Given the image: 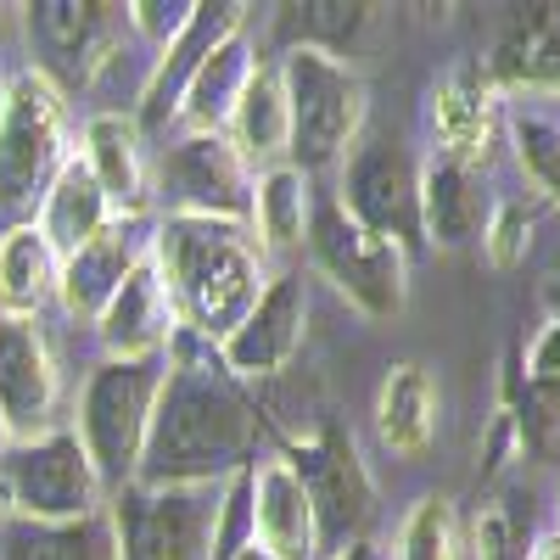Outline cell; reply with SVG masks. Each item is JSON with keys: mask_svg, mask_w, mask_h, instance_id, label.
I'll return each instance as SVG.
<instances>
[{"mask_svg": "<svg viewBox=\"0 0 560 560\" xmlns=\"http://www.w3.org/2000/svg\"><path fill=\"white\" fill-rule=\"evenodd\" d=\"M253 73H258V51H253L247 28L224 34L213 51L202 57L191 90H185L179 124H185V129H197V135H224L230 118H236V102H242V90H247Z\"/></svg>", "mask_w": 560, "mask_h": 560, "instance_id": "cell-24", "label": "cell"}, {"mask_svg": "<svg viewBox=\"0 0 560 560\" xmlns=\"http://www.w3.org/2000/svg\"><path fill=\"white\" fill-rule=\"evenodd\" d=\"M264 420L242 398L236 376L219 364V353L197 337H174L163 393L152 409V432L140 448V488H197L230 482L258 465Z\"/></svg>", "mask_w": 560, "mask_h": 560, "instance_id": "cell-1", "label": "cell"}, {"mask_svg": "<svg viewBox=\"0 0 560 560\" xmlns=\"http://www.w3.org/2000/svg\"><path fill=\"white\" fill-rule=\"evenodd\" d=\"M465 555V533L459 516L443 493L415 499V510L398 527V560H459Z\"/></svg>", "mask_w": 560, "mask_h": 560, "instance_id": "cell-30", "label": "cell"}, {"mask_svg": "<svg viewBox=\"0 0 560 560\" xmlns=\"http://www.w3.org/2000/svg\"><path fill=\"white\" fill-rule=\"evenodd\" d=\"M62 258L34 224H18L0 236V314H39L57 298Z\"/></svg>", "mask_w": 560, "mask_h": 560, "instance_id": "cell-29", "label": "cell"}, {"mask_svg": "<svg viewBox=\"0 0 560 560\" xmlns=\"http://www.w3.org/2000/svg\"><path fill=\"white\" fill-rule=\"evenodd\" d=\"M443 427V393L438 376L420 359H398L376 387V438L393 459H420L438 443Z\"/></svg>", "mask_w": 560, "mask_h": 560, "instance_id": "cell-22", "label": "cell"}, {"mask_svg": "<svg viewBox=\"0 0 560 560\" xmlns=\"http://www.w3.org/2000/svg\"><path fill=\"white\" fill-rule=\"evenodd\" d=\"M152 264L174 298L179 331L208 342L213 353L242 331V319L258 308L264 287L275 280L253 224L230 219H163Z\"/></svg>", "mask_w": 560, "mask_h": 560, "instance_id": "cell-2", "label": "cell"}, {"mask_svg": "<svg viewBox=\"0 0 560 560\" xmlns=\"http://www.w3.org/2000/svg\"><path fill=\"white\" fill-rule=\"evenodd\" d=\"M331 197L370 236H382L404 253L420 247V163L404 152V140H393V135L359 140L337 174Z\"/></svg>", "mask_w": 560, "mask_h": 560, "instance_id": "cell-11", "label": "cell"}, {"mask_svg": "<svg viewBox=\"0 0 560 560\" xmlns=\"http://www.w3.org/2000/svg\"><path fill=\"white\" fill-rule=\"evenodd\" d=\"M308 258L331 287L364 314V319H398L409 303V253L370 236L364 224H353L342 213V202L325 191L314 197V219H308Z\"/></svg>", "mask_w": 560, "mask_h": 560, "instance_id": "cell-8", "label": "cell"}, {"mask_svg": "<svg viewBox=\"0 0 560 560\" xmlns=\"http://www.w3.org/2000/svg\"><path fill=\"white\" fill-rule=\"evenodd\" d=\"M68 158V96L39 68L12 73L0 96V236L39 219Z\"/></svg>", "mask_w": 560, "mask_h": 560, "instance_id": "cell-3", "label": "cell"}, {"mask_svg": "<svg viewBox=\"0 0 560 560\" xmlns=\"http://www.w3.org/2000/svg\"><path fill=\"white\" fill-rule=\"evenodd\" d=\"M0 96H7V84H0Z\"/></svg>", "mask_w": 560, "mask_h": 560, "instance_id": "cell-39", "label": "cell"}, {"mask_svg": "<svg viewBox=\"0 0 560 560\" xmlns=\"http://www.w3.org/2000/svg\"><path fill=\"white\" fill-rule=\"evenodd\" d=\"M533 230H538V197H504L488 208V224H482V253L499 275L522 269L527 253H533Z\"/></svg>", "mask_w": 560, "mask_h": 560, "instance_id": "cell-31", "label": "cell"}, {"mask_svg": "<svg viewBox=\"0 0 560 560\" xmlns=\"http://www.w3.org/2000/svg\"><path fill=\"white\" fill-rule=\"evenodd\" d=\"M230 482L197 488H118L107 516L118 533V560H213L224 533Z\"/></svg>", "mask_w": 560, "mask_h": 560, "instance_id": "cell-7", "label": "cell"}, {"mask_svg": "<svg viewBox=\"0 0 560 560\" xmlns=\"http://www.w3.org/2000/svg\"><path fill=\"white\" fill-rule=\"evenodd\" d=\"M96 337H102V353L107 359H124V364L163 359L174 348L179 314H174V298H168V287H163V275H158L152 258L118 287V298L96 319Z\"/></svg>", "mask_w": 560, "mask_h": 560, "instance_id": "cell-19", "label": "cell"}, {"mask_svg": "<svg viewBox=\"0 0 560 560\" xmlns=\"http://www.w3.org/2000/svg\"><path fill=\"white\" fill-rule=\"evenodd\" d=\"M253 163L230 147V135L185 129L158 152L152 197H163V219H230L253 224Z\"/></svg>", "mask_w": 560, "mask_h": 560, "instance_id": "cell-10", "label": "cell"}, {"mask_svg": "<svg viewBox=\"0 0 560 560\" xmlns=\"http://www.w3.org/2000/svg\"><path fill=\"white\" fill-rule=\"evenodd\" d=\"M230 560H275V555L258 549V544H242V549H230Z\"/></svg>", "mask_w": 560, "mask_h": 560, "instance_id": "cell-37", "label": "cell"}, {"mask_svg": "<svg viewBox=\"0 0 560 560\" xmlns=\"http://www.w3.org/2000/svg\"><path fill=\"white\" fill-rule=\"evenodd\" d=\"M555 527H560V522H555Z\"/></svg>", "mask_w": 560, "mask_h": 560, "instance_id": "cell-40", "label": "cell"}, {"mask_svg": "<svg viewBox=\"0 0 560 560\" xmlns=\"http://www.w3.org/2000/svg\"><path fill=\"white\" fill-rule=\"evenodd\" d=\"M79 163L96 174V185L107 191L118 219H147L152 213V179H158V158L152 140L140 135L135 113H96L84 124V147Z\"/></svg>", "mask_w": 560, "mask_h": 560, "instance_id": "cell-18", "label": "cell"}, {"mask_svg": "<svg viewBox=\"0 0 560 560\" xmlns=\"http://www.w3.org/2000/svg\"><path fill=\"white\" fill-rule=\"evenodd\" d=\"M370 7H280V34L292 45H319V51L342 57V45L364 28Z\"/></svg>", "mask_w": 560, "mask_h": 560, "instance_id": "cell-32", "label": "cell"}, {"mask_svg": "<svg viewBox=\"0 0 560 560\" xmlns=\"http://www.w3.org/2000/svg\"><path fill=\"white\" fill-rule=\"evenodd\" d=\"M427 129H432V158H448L459 168H488L504 118H499V84L488 73V62H459L448 68L432 96H427Z\"/></svg>", "mask_w": 560, "mask_h": 560, "instance_id": "cell-14", "label": "cell"}, {"mask_svg": "<svg viewBox=\"0 0 560 560\" xmlns=\"http://www.w3.org/2000/svg\"><path fill=\"white\" fill-rule=\"evenodd\" d=\"M314 219V179L292 163H275L253 179V236L264 253H303Z\"/></svg>", "mask_w": 560, "mask_h": 560, "instance_id": "cell-28", "label": "cell"}, {"mask_svg": "<svg viewBox=\"0 0 560 560\" xmlns=\"http://www.w3.org/2000/svg\"><path fill=\"white\" fill-rule=\"evenodd\" d=\"M280 90H287V113H292V168L308 179L325 168H342L348 152L364 140L370 118V90L348 57H331L319 45H287L280 57Z\"/></svg>", "mask_w": 560, "mask_h": 560, "instance_id": "cell-4", "label": "cell"}, {"mask_svg": "<svg viewBox=\"0 0 560 560\" xmlns=\"http://www.w3.org/2000/svg\"><path fill=\"white\" fill-rule=\"evenodd\" d=\"M163 370H168V353L163 359H140V364L102 359L84 376V387H79L73 438L84 443V454H90V465H96L107 499L118 488H129L135 471H140V448H147V432H152Z\"/></svg>", "mask_w": 560, "mask_h": 560, "instance_id": "cell-5", "label": "cell"}, {"mask_svg": "<svg viewBox=\"0 0 560 560\" xmlns=\"http://www.w3.org/2000/svg\"><path fill=\"white\" fill-rule=\"evenodd\" d=\"M0 560H118L113 516L79 522H0Z\"/></svg>", "mask_w": 560, "mask_h": 560, "instance_id": "cell-26", "label": "cell"}, {"mask_svg": "<svg viewBox=\"0 0 560 560\" xmlns=\"http://www.w3.org/2000/svg\"><path fill=\"white\" fill-rule=\"evenodd\" d=\"M522 376H527V382H555V387H560V264H555L549 280H544V325L527 337Z\"/></svg>", "mask_w": 560, "mask_h": 560, "instance_id": "cell-33", "label": "cell"}, {"mask_svg": "<svg viewBox=\"0 0 560 560\" xmlns=\"http://www.w3.org/2000/svg\"><path fill=\"white\" fill-rule=\"evenodd\" d=\"M342 560H376V549H370V544H353V549H348Z\"/></svg>", "mask_w": 560, "mask_h": 560, "instance_id": "cell-38", "label": "cell"}, {"mask_svg": "<svg viewBox=\"0 0 560 560\" xmlns=\"http://www.w3.org/2000/svg\"><path fill=\"white\" fill-rule=\"evenodd\" d=\"M527 560H560V527L538 533V538L527 544Z\"/></svg>", "mask_w": 560, "mask_h": 560, "instance_id": "cell-36", "label": "cell"}, {"mask_svg": "<svg viewBox=\"0 0 560 560\" xmlns=\"http://www.w3.org/2000/svg\"><path fill=\"white\" fill-rule=\"evenodd\" d=\"M23 28L39 51L34 68L62 90V84H90L102 68H113L129 18L107 0H39V7H23Z\"/></svg>", "mask_w": 560, "mask_h": 560, "instance_id": "cell-13", "label": "cell"}, {"mask_svg": "<svg viewBox=\"0 0 560 560\" xmlns=\"http://www.w3.org/2000/svg\"><path fill=\"white\" fill-rule=\"evenodd\" d=\"M129 18V34L147 39L152 51H168V45L197 23V7L191 0H135V7H124Z\"/></svg>", "mask_w": 560, "mask_h": 560, "instance_id": "cell-34", "label": "cell"}, {"mask_svg": "<svg viewBox=\"0 0 560 560\" xmlns=\"http://www.w3.org/2000/svg\"><path fill=\"white\" fill-rule=\"evenodd\" d=\"M152 242H158L152 219H113L96 242H84L73 258H62V275H57L62 314L79 325H96L124 280L152 258Z\"/></svg>", "mask_w": 560, "mask_h": 560, "instance_id": "cell-16", "label": "cell"}, {"mask_svg": "<svg viewBox=\"0 0 560 560\" xmlns=\"http://www.w3.org/2000/svg\"><path fill=\"white\" fill-rule=\"evenodd\" d=\"M62 427V359L39 314H0V438L28 443Z\"/></svg>", "mask_w": 560, "mask_h": 560, "instance_id": "cell-12", "label": "cell"}, {"mask_svg": "<svg viewBox=\"0 0 560 560\" xmlns=\"http://www.w3.org/2000/svg\"><path fill=\"white\" fill-rule=\"evenodd\" d=\"M488 224V202L477 191V174L459 168L448 158L420 163V242H432L443 253L477 242Z\"/></svg>", "mask_w": 560, "mask_h": 560, "instance_id": "cell-23", "label": "cell"}, {"mask_svg": "<svg viewBox=\"0 0 560 560\" xmlns=\"http://www.w3.org/2000/svg\"><path fill=\"white\" fill-rule=\"evenodd\" d=\"M287 459H292V471L308 493V510H314L319 560H342L353 544H364L370 522H376V482H370V465L359 459L353 432L325 420L314 438L287 448Z\"/></svg>", "mask_w": 560, "mask_h": 560, "instance_id": "cell-9", "label": "cell"}, {"mask_svg": "<svg viewBox=\"0 0 560 560\" xmlns=\"http://www.w3.org/2000/svg\"><path fill=\"white\" fill-rule=\"evenodd\" d=\"M247 527L253 544L269 549L275 560H319L314 510L287 454H269L247 471Z\"/></svg>", "mask_w": 560, "mask_h": 560, "instance_id": "cell-20", "label": "cell"}, {"mask_svg": "<svg viewBox=\"0 0 560 560\" xmlns=\"http://www.w3.org/2000/svg\"><path fill=\"white\" fill-rule=\"evenodd\" d=\"M230 147H236L253 168H275L292 158V113H287V90H280L275 68H258L236 102V118H230Z\"/></svg>", "mask_w": 560, "mask_h": 560, "instance_id": "cell-27", "label": "cell"}, {"mask_svg": "<svg viewBox=\"0 0 560 560\" xmlns=\"http://www.w3.org/2000/svg\"><path fill=\"white\" fill-rule=\"evenodd\" d=\"M107 510V488L73 427L0 443V522H79Z\"/></svg>", "mask_w": 560, "mask_h": 560, "instance_id": "cell-6", "label": "cell"}, {"mask_svg": "<svg viewBox=\"0 0 560 560\" xmlns=\"http://www.w3.org/2000/svg\"><path fill=\"white\" fill-rule=\"evenodd\" d=\"M303 337H308V287L298 269H280L264 287L258 308L242 319V331L219 348V364L236 382H269L298 359Z\"/></svg>", "mask_w": 560, "mask_h": 560, "instance_id": "cell-15", "label": "cell"}, {"mask_svg": "<svg viewBox=\"0 0 560 560\" xmlns=\"http://www.w3.org/2000/svg\"><path fill=\"white\" fill-rule=\"evenodd\" d=\"M471 555L477 560H527V538L504 504H482L471 522Z\"/></svg>", "mask_w": 560, "mask_h": 560, "instance_id": "cell-35", "label": "cell"}, {"mask_svg": "<svg viewBox=\"0 0 560 560\" xmlns=\"http://www.w3.org/2000/svg\"><path fill=\"white\" fill-rule=\"evenodd\" d=\"M113 219H118V213H113L107 191H102L96 174H90V168L79 163V152H73V158H68V168L57 174V185L45 191L34 230H39L45 242H51V253H57V258H73L84 242H96Z\"/></svg>", "mask_w": 560, "mask_h": 560, "instance_id": "cell-25", "label": "cell"}, {"mask_svg": "<svg viewBox=\"0 0 560 560\" xmlns=\"http://www.w3.org/2000/svg\"><path fill=\"white\" fill-rule=\"evenodd\" d=\"M499 118L533 197L560 208V90H544V84L499 90Z\"/></svg>", "mask_w": 560, "mask_h": 560, "instance_id": "cell-21", "label": "cell"}, {"mask_svg": "<svg viewBox=\"0 0 560 560\" xmlns=\"http://www.w3.org/2000/svg\"><path fill=\"white\" fill-rule=\"evenodd\" d=\"M236 28H247V7H236V0H224V7H197V23L185 28L168 51H158L152 68H147V79H140V96H135L140 102L135 107L140 135H163L168 124H179L185 90H191L202 57L213 51L224 34H236Z\"/></svg>", "mask_w": 560, "mask_h": 560, "instance_id": "cell-17", "label": "cell"}]
</instances>
